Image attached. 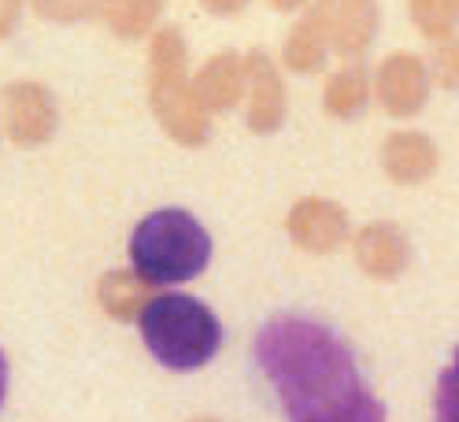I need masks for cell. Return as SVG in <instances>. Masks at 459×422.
<instances>
[{"label":"cell","instance_id":"obj_15","mask_svg":"<svg viewBox=\"0 0 459 422\" xmlns=\"http://www.w3.org/2000/svg\"><path fill=\"white\" fill-rule=\"evenodd\" d=\"M326 60H330V45H326L323 30L315 26L311 15H300L281 38V67L290 74L307 78V74H323Z\"/></svg>","mask_w":459,"mask_h":422},{"label":"cell","instance_id":"obj_6","mask_svg":"<svg viewBox=\"0 0 459 422\" xmlns=\"http://www.w3.org/2000/svg\"><path fill=\"white\" fill-rule=\"evenodd\" d=\"M429 93H434V82L426 71V56L396 48L370 74V97L382 104V111L389 119H415L426 108Z\"/></svg>","mask_w":459,"mask_h":422},{"label":"cell","instance_id":"obj_2","mask_svg":"<svg viewBox=\"0 0 459 422\" xmlns=\"http://www.w3.org/2000/svg\"><path fill=\"white\" fill-rule=\"evenodd\" d=\"M141 341L167 371H200L222 349V323L189 293H160L137 315Z\"/></svg>","mask_w":459,"mask_h":422},{"label":"cell","instance_id":"obj_24","mask_svg":"<svg viewBox=\"0 0 459 422\" xmlns=\"http://www.w3.org/2000/svg\"><path fill=\"white\" fill-rule=\"evenodd\" d=\"M4 397H8V359L0 352V408H4Z\"/></svg>","mask_w":459,"mask_h":422},{"label":"cell","instance_id":"obj_5","mask_svg":"<svg viewBox=\"0 0 459 422\" xmlns=\"http://www.w3.org/2000/svg\"><path fill=\"white\" fill-rule=\"evenodd\" d=\"M0 126L15 149H41L60 130V104L41 82L15 78L0 97Z\"/></svg>","mask_w":459,"mask_h":422},{"label":"cell","instance_id":"obj_19","mask_svg":"<svg viewBox=\"0 0 459 422\" xmlns=\"http://www.w3.org/2000/svg\"><path fill=\"white\" fill-rule=\"evenodd\" d=\"M104 0H30V12L45 22L56 26H71V22H85L100 15Z\"/></svg>","mask_w":459,"mask_h":422},{"label":"cell","instance_id":"obj_10","mask_svg":"<svg viewBox=\"0 0 459 422\" xmlns=\"http://www.w3.org/2000/svg\"><path fill=\"white\" fill-rule=\"evenodd\" d=\"M352 252H356L359 271L378 281L400 278L411 263V241L389 219H375V222H367V227H359L352 237Z\"/></svg>","mask_w":459,"mask_h":422},{"label":"cell","instance_id":"obj_25","mask_svg":"<svg viewBox=\"0 0 459 422\" xmlns=\"http://www.w3.org/2000/svg\"><path fill=\"white\" fill-rule=\"evenodd\" d=\"M189 422H219V418H189Z\"/></svg>","mask_w":459,"mask_h":422},{"label":"cell","instance_id":"obj_13","mask_svg":"<svg viewBox=\"0 0 459 422\" xmlns=\"http://www.w3.org/2000/svg\"><path fill=\"white\" fill-rule=\"evenodd\" d=\"M370 104V71L363 60H341L323 82V111L330 119H359Z\"/></svg>","mask_w":459,"mask_h":422},{"label":"cell","instance_id":"obj_17","mask_svg":"<svg viewBox=\"0 0 459 422\" xmlns=\"http://www.w3.org/2000/svg\"><path fill=\"white\" fill-rule=\"evenodd\" d=\"M408 15L429 45L459 34V0H408Z\"/></svg>","mask_w":459,"mask_h":422},{"label":"cell","instance_id":"obj_8","mask_svg":"<svg viewBox=\"0 0 459 422\" xmlns=\"http://www.w3.org/2000/svg\"><path fill=\"white\" fill-rule=\"evenodd\" d=\"M245 123L252 133H278L290 116V90L274 56L264 48L245 52Z\"/></svg>","mask_w":459,"mask_h":422},{"label":"cell","instance_id":"obj_4","mask_svg":"<svg viewBox=\"0 0 459 422\" xmlns=\"http://www.w3.org/2000/svg\"><path fill=\"white\" fill-rule=\"evenodd\" d=\"M212 260V237L200 219L182 208L149 211L130 234V267L149 286H182L204 274Z\"/></svg>","mask_w":459,"mask_h":422},{"label":"cell","instance_id":"obj_21","mask_svg":"<svg viewBox=\"0 0 459 422\" xmlns=\"http://www.w3.org/2000/svg\"><path fill=\"white\" fill-rule=\"evenodd\" d=\"M26 15V0H0V41H8Z\"/></svg>","mask_w":459,"mask_h":422},{"label":"cell","instance_id":"obj_18","mask_svg":"<svg viewBox=\"0 0 459 422\" xmlns=\"http://www.w3.org/2000/svg\"><path fill=\"white\" fill-rule=\"evenodd\" d=\"M426 71H429V82H434L437 90H448V93L459 90V34L445 38V41H437L434 48H429Z\"/></svg>","mask_w":459,"mask_h":422},{"label":"cell","instance_id":"obj_12","mask_svg":"<svg viewBox=\"0 0 459 422\" xmlns=\"http://www.w3.org/2000/svg\"><path fill=\"white\" fill-rule=\"evenodd\" d=\"M193 93L208 116H226L245 100V56L222 48L193 71Z\"/></svg>","mask_w":459,"mask_h":422},{"label":"cell","instance_id":"obj_7","mask_svg":"<svg viewBox=\"0 0 459 422\" xmlns=\"http://www.w3.org/2000/svg\"><path fill=\"white\" fill-rule=\"evenodd\" d=\"M307 15L323 30L330 52H337L341 60H363L382 22L378 0H311Z\"/></svg>","mask_w":459,"mask_h":422},{"label":"cell","instance_id":"obj_14","mask_svg":"<svg viewBox=\"0 0 459 422\" xmlns=\"http://www.w3.org/2000/svg\"><path fill=\"white\" fill-rule=\"evenodd\" d=\"M163 12H167V0H104L97 19L119 41H145L163 26L160 22Z\"/></svg>","mask_w":459,"mask_h":422},{"label":"cell","instance_id":"obj_23","mask_svg":"<svg viewBox=\"0 0 459 422\" xmlns=\"http://www.w3.org/2000/svg\"><path fill=\"white\" fill-rule=\"evenodd\" d=\"M267 4H271L274 12H285V15H293V12L307 8V4H311V0H267Z\"/></svg>","mask_w":459,"mask_h":422},{"label":"cell","instance_id":"obj_11","mask_svg":"<svg viewBox=\"0 0 459 422\" xmlns=\"http://www.w3.org/2000/svg\"><path fill=\"white\" fill-rule=\"evenodd\" d=\"M382 171L389 182L396 185H422L437 175L441 167V152H437V141L422 133V130H393L382 141Z\"/></svg>","mask_w":459,"mask_h":422},{"label":"cell","instance_id":"obj_1","mask_svg":"<svg viewBox=\"0 0 459 422\" xmlns=\"http://www.w3.org/2000/svg\"><path fill=\"white\" fill-rule=\"evenodd\" d=\"M255 363L290 422H385L341 337L304 315H274L255 333Z\"/></svg>","mask_w":459,"mask_h":422},{"label":"cell","instance_id":"obj_20","mask_svg":"<svg viewBox=\"0 0 459 422\" xmlns=\"http://www.w3.org/2000/svg\"><path fill=\"white\" fill-rule=\"evenodd\" d=\"M434 418L437 422H459V349L452 356V363L437 378V392H434Z\"/></svg>","mask_w":459,"mask_h":422},{"label":"cell","instance_id":"obj_3","mask_svg":"<svg viewBox=\"0 0 459 422\" xmlns=\"http://www.w3.org/2000/svg\"><path fill=\"white\" fill-rule=\"evenodd\" d=\"M149 108L170 141L200 149L212 137V116L193 93L189 45L178 26H160L149 38Z\"/></svg>","mask_w":459,"mask_h":422},{"label":"cell","instance_id":"obj_22","mask_svg":"<svg viewBox=\"0 0 459 422\" xmlns=\"http://www.w3.org/2000/svg\"><path fill=\"white\" fill-rule=\"evenodd\" d=\"M248 4H252V0H200V8H204L208 15H219V19H234Z\"/></svg>","mask_w":459,"mask_h":422},{"label":"cell","instance_id":"obj_9","mask_svg":"<svg viewBox=\"0 0 459 422\" xmlns=\"http://www.w3.org/2000/svg\"><path fill=\"white\" fill-rule=\"evenodd\" d=\"M285 234L300 252L330 256L352 237V222L349 211L337 201H330V196H300L290 208V215H285Z\"/></svg>","mask_w":459,"mask_h":422},{"label":"cell","instance_id":"obj_16","mask_svg":"<svg viewBox=\"0 0 459 422\" xmlns=\"http://www.w3.org/2000/svg\"><path fill=\"white\" fill-rule=\"evenodd\" d=\"M97 300H100V307H104L111 319L126 323V319H137L141 307L152 300V286L134 267L104 271L100 281H97Z\"/></svg>","mask_w":459,"mask_h":422}]
</instances>
